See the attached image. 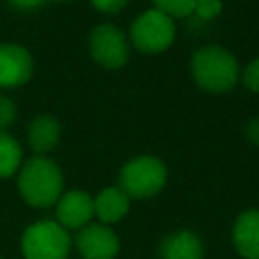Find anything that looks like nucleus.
Wrapping results in <instances>:
<instances>
[{
    "mask_svg": "<svg viewBox=\"0 0 259 259\" xmlns=\"http://www.w3.org/2000/svg\"><path fill=\"white\" fill-rule=\"evenodd\" d=\"M22 164L20 144L6 132H0V178L12 176Z\"/></svg>",
    "mask_w": 259,
    "mask_h": 259,
    "instance_id": "4468645a",
    "label": "nucleus"
},
{
    "mask_svg": "<svg viewBox=\"0 0 259 259\" xmlns=\"http://www.w3.org/2000/svg\"><path fill=\"white\" fill-rule=\"evenodd\" d=\"M196 2L198 0H154L156 8L166 12L168 16H190L196 8Z\"/></svg>",
    "mask_w": 259,
    "mask_h": 259,
    "instance_id": "2eb2a0df",
    "label": "nucleus"
},
{
    "mask_svg": "<svg viewBox=\"0 0 259 259\" xmlns=\"http://www.w3.org/2000/svg\"><path fill=\"white\" fill-rule=\"evenodd\" d=\"M221 6H223L221 0H198L192 14H196V16L202 18V20H210V18L219 16Z\"/></svg>",
    "mask_w": 259,
    "mask_h": 259,
    "instance_id": "dca6fc26",
    "label": "nucleus"
},
{
    "mask_svg": "<svg viewBox=\"0 0 259 259\" xmlns=\"http://www.w3.org/2000/svg\"><path fill=\"white\" fill-rule=\"evenodd\" d=\"M166 166L154 156H138L119 172V188L130 198H150L166 184Z\"/></svg>",
    "mask_w": 259,
    "mask_h": 259,
    "instance_id": "7ed1b4c3",
    "label": "nucleus"
},
{
    "mask_svg": "<svg viewBox=\"0 0 259 259\" xmlns=\"http://www.w3.org/2000/svg\"><path fill=\"white\" fill-rule=\"evenodd\" d=\"M127 210H130V196L119 186L103 188L93 198V214H97V219L103 225L121 221Z\"/></svg>",
    "mask_w": 259,
    "mask_h": 259,
    "instance_id": "f8f14e48",
    "label": "nucleus"
},
{
    "mask_svg": "<svg viewBox=\"0 0 259 259\" xmlns=\"http://www.w3.org/2000/svg\"><path fill=\"white\" fill-rule=\"evenodd\" d=\"M93 217V198L83 190H69L57 200V223L63 229H83Z\"/></svg>",
    "mask_w": 259,
    "mask_h": 259,
    "instance_id": "1a4fd4ad",
    "label": "nucleus"
},
{
    "mask_svg": "<svg viewBox=\"0 0 259 259\" xmlns=\"http://www.w3.org/2000/svg\"><path fill=\"white\" fill-rule=\"evenodd\" d=\"M247 138L259 146V117H253L249 123H247Z\"/></svg>",
    "mask_w": 259,
    "mask_h": 259,
    "instance_id": "aec40b11",
    "label": "nucleus"
},
{
    "mask_svg": "<svg viewBox=\"0 0 259 259\" xmlns=\"http://www.w3.org/2000/svg\"><path fill=\"white\" fill-rule=\"evenodd\" d=\"M243 83L249 91L259 93V59L251 61L243 71Z\"/></svg>",
    "mask_w": 259,
    "mask_h": 259,
    "instance_id": "a211bd4d",
    "label": "nucleus"
},
{
    "mask_svg": "<svg viewBox=\"0 0 259 259\" xmlns=\"http://www.w3.org/2000/svg\"><path fill=\"white\" fill-rule=\"evenodd\" d=\"M20 247L26 259H67L71 237L57 221H38L24 231Z\"/></svg>",
    "mask_w": 259,
    "mask_h": 259,
    "instance_id": "20e7f679",
    "label": "nucleus"
},
{
    "mask_svg": "<svg viewBox=\"0 0 259 259\" xmlns=\"http://www.w3.org/2000/svg\"><path fill=\"white\" fill-rule=\"evenodd\" d=\"M233 243L243 259H259V208L245 210L237 217Z\"/></svg>",
    "mask_w": 259,
    "mask_h": 259,
    "instance_id": "9d476101",
    "label": "nucleus"
},
{
    "mask_svg": "<svg viewBox=\"0 0 259 259\" xmlns=\"http://www.w3.org/2000/svg\"><path fill=\"white\" fill-rule=\"evenodd\" d=\"M18 190H20V196L30 206L47 208V206L55 204L61 198V192H63L61 168L45 156L30 158L20 168Z\"/></svg>",
    "mask_w": 259,
    "mask_h": 259,
    "instance_id": "f257e3e1",
    "label": "nucleus"
},
{
    "mask_svg": "<svg viewBox=\"0 0 259 259\" xmlns=\"http://www.w3.org/2000/svg\"><path fill=\"white\" fill-rule=\"evenodd\" d=\"M59 132H61V127H59V121L55 117L38 115L32 119V123L28 127V144L38 156H42L57 146Z\"/></svg>",
    "mask_w": 259,
    "mask_h": 259,
    "instance_id": "ddd939ff",
    "label": "nucleus"
},
{
    "mask_svg": "<svg viewBox=\"0 0 259 259\" xmlns=\"http://www.w3.org/2000/svg\"><path fill=\"white\" fill-rule=\"evenodd\" d=\"M162 259H202L204 247L194 231H174L164 237L160 245Z\"/></svg>",
    "mask_w": 259,
    "mask_h": 259,
    "instance_id": "9b49d317",
    "label": "nucleus"
},
{
    "mask_svg": "<svg viewBox=\"0 0 259 259\" xmlns=\"http://www.w3.org/2000/svg\"><path fill=\"white\" fill-rule=\"evenodd\" d=\"M91 2L99 12H107V14H115L127 4V0H91Z\"/></svg>",
    "mask_w": 259,
    "mask_h": 259,
    "instance_id": "6ab92c4d",
    "label": "nucleus"
},
{
    "mask_svg": "<svg viewBox=\"0 0 259 259\" xmlns=\"http://www.w3.org/2000/svg\"><path fill=\"white\" fill-rule=\"evenodd\" d=\"M32 59L20 45H0V87H16L30 79Z\"/></svg>",
    "mask_w": 259,
    "mask_h": 259,
    "instance_id": "6e6552de",
    "label": "nucleus"
},
{
    "mask_svg": "<svg viewBox=\"0 0 259 259\" xmlns=\"http://www.w3.org/2000/svg\"><path fill=\"white\" fill-rule=\"evenodd\" d=\"M75 247L83 259H113L119 239L107 225H85L75 237Z\"/></svg>",
    "mask_w": 259,
    "mask_h": 259,
    "instance_id": "0eeeda50",
    "label": "nucleus"
},
{
    "mask_svg": "<svg viewBox=\"0 0 259 259\" xmlns=\"http://www.w3.org/2000/svg\"><path fill=\"white\" fill-rule=\"evenodd\" d=\"M16 119V105L10 97L0 95V132L4 127H8L10 123H14Z\"/></svg>",
    "mask_w": 259,
    "mask_h": 259,
    "instance_id": "f3484780",
    "label": "nucleus"
},
{
    "mask_svg": "<svg viewBox=\"0 0 259 259\" xmlns=\"http://www.w3.org/2000/svg\"><path fill=\"white\" fill-rule=\"evenodd\" d=\"M14 8H18V10H32V8H36V6H40L45 0H8Z\"/></svg>",
    "mask_w": 259,
    "mask_h": 259,
    "instance_id": "412c9836",
    "label": "nucleus"
},
{
    "mask_svg": "<svg viewBox=\"0 0 259 259\" xmlns=\"http://www.w3.org/2000/svg\"><path fill=\"white\" fill-rule=\"evenodd\" d=\"M89 51L93 59L107 67V69H117L127 63L130 57V47L119 28L113 24H99L91 30L89 34Z\"/></svg>",
    "mask_w": 259,
    "mask_h": 259,
    "instance_id": "423d86ee",
    "label": "nucleus"
},
{
    "mask_svg": "<svg viewBox=\"0 0 259 259\" xmlns=\"http://www.w3.org/2000/svg\"><path fill=\"white\" fill-rule=\"evenodd\" d=\"M176 26L172 16L158 8H150L140 14L132 24V42L138 51L156 55L166 51L174 42Z\"/></svg>",
    "mask_w": 259,
    "mask_h": 259,
    "instance_id": "39448f33",
    "label": "nucleus"
},
{
    "mask_svg": "<svg viewBox=\"0 0 259 259\" xmlns=\"http://www.w3.org/2000/svg\"><path fill=\"white\" fill-rule=\"evenodd\" d=\"M192 77L196 85L210 93H225L235 87L239 79V65L235 57L221 47H202L192 57Z\"/></svg>",
    "mask_w": 259,
    "mask_h": 259,
    "instance_id": "f03ea898",
    "label": "nucleus"
}]
</instances>
